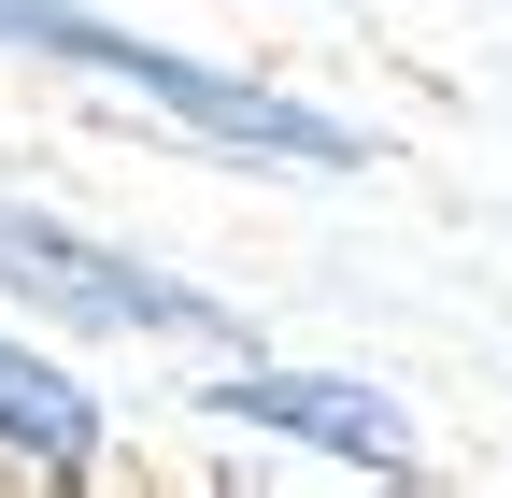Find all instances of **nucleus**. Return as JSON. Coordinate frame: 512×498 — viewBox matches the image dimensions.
Returning a JSON list of instances; mask_svg holds the SVG:
<instances>
[{
    "label": "nucleus",
    "instance_id": "3",
    "mask_svg": "<svg viewBox=\"0 0 512 498\" xmlns=\"http://www.w3.org/2000/svg\"><path fill=\"white\" fill-rule=\"evenodd\" d=\"M228 427H285V442L313 456H356V470H413V427L384 385H342V370H271V356H242L228 385H214Z\"/></svg>",
    "mask_w": 512,
    "mask_h": 498
},
{
    "label": "nucleus",
    "instance_id": "1",
    "mask_svg": "<svg viewBox=\"0 0 512 498\" xmlns=\"http://www.w3.org/2000/svg\"><path fill=\"white\" fill-rule=\"evenodd\" d=\"M0 43H15V57H57V72H100V86H128V100H157V114H185L200 143L299 157V171H356V129H342V114H313V100L256 86V72H214V57H185V43H143V29L86 15V0H0Z\"/></svg>",
    "mask_w": 512,
    "mask_h": 498
},
{
    "label": "nucleus",
    "instance_id": "4",
    "mask_svg": "<svg viewBox=\"0 0 512 498\" xmlns=\"http://www.w3.org/2000/svg\"><path fill=\"white\" fill-rule=\"evenodd\" d=\"M0 442H15L29 470H86V456H100V399H86L57 356L0 342Z\"/></svg>",
    "mask_w": 512,
    "mask_h": 498
},
{
    "label": "nucleus",
    "instance_id": "2",
    "mask_svg": "<svg viewBox=\"0 0 512 498\" xmlns=\"http://www.w3.org/2000/svg\"><path fill=\"white\" fill-rule=\"evenodd\" d=\"M0 285L29 299V314H72V328H185V342H228V299L171 285V271H143V257H114V242L57 228V214H29V200H0Z\"/></svg>",
    "mask_w": 512,
    "mask_h": 498
}]
</instances>
